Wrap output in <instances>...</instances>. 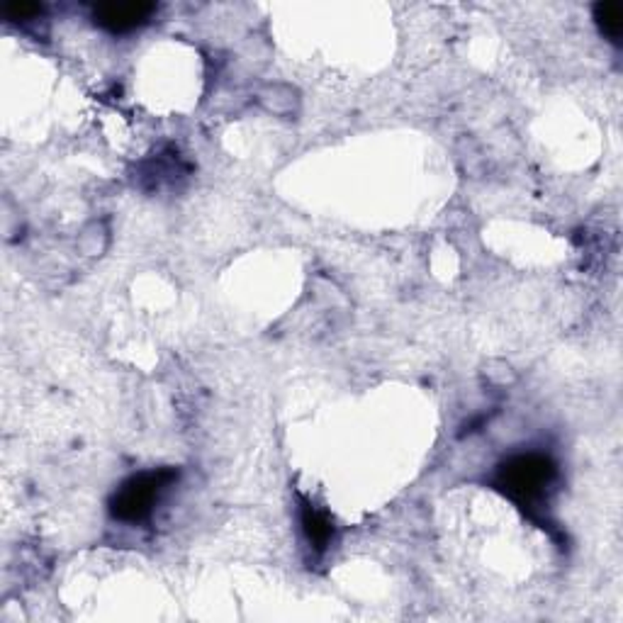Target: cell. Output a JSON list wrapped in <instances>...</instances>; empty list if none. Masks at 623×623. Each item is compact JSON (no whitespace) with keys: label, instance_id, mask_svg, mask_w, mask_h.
I'll list each match as a JSON object with an SVG mask.
<instances>
[{"label":"cell","instance_id":"6da1fadb","mask_svg":"<svg viewBox=\"0 0 623 623\" xmlns=\"http://www.w3.org/2000/svg\"><path fill=\"white\" fill-rule=\"evenodd\" d=\"M555 482V465L551 458L529 453V456H514L500 468L497 485L507 497L531 509L545 500L548 487Z\"/></svg>","mask_w":623,"mask_h":623},{"label":"cell","instance_id":"7a4b0ae2","mask_svg":"<svg viewBox=\"0 0 623 623\" xmlns=\"http://www.w3.org/2000/svg\"><path fill=\"white\" fill-rule=\"evenodd\" d=\"M178 480V472L161 468V470L142 472L134 475L127 482L120 485L112 502H110V512L117 522L137 523L144 522L146 516L152 514L153 504L159 502L166 487H171Z\"/></svg>","mask_w":623,"mask_h":623},{"label":"cell","instance_id":"3957f363","mask_svg":"<svg viewBox=\"0 0 623 623\" xmlns=\"http://www.w3.org/2000/svg\"><path fill=\"white\" fill-rule=\"evenodd\" d=\"M156 5L153 3H142V0H132V3H102L95 7V22L110 32H132V29L142 27L153 15Z\"/></svg>","mask_w":623,"mask_h":623},{"label":"cell","instance_id":"277c9868","mask_svg":"<svg viewBox=\"0 0 623 623\" xmlns=\"http://www.w3.org/2000/svg\"><path fill=\"white\" fill-rule=\"evenodd\" d=\"M302 529H305V536L317 551H326L333 538V526L329 522V516L324 512H319L317 507L305 504L302 507Z\"/></svg>","mask_w":623,"mask_h":623},{"label":"cell","instance_id":"5b68a950","mask_svg":"<svg viewBox=\"0 0 623 623\" xmlns=\"http://www.w3.org/2000/svg\"><path fill=\"white\" fill-rule=\"evenodd\" d=\"M595 20L604 35L609 37L611 42H621L623 35V13L617 3H599L595 7Z\"/></svg>","mask_w":623,"mask_h":623},{"label":"cell","instance_id":"8992f818","mask_svg":"<svg viewBox=\"0 0 623 623\" xmlns=\"http://www.w3.org/2000/svg\"><path fill=\"white\" fill-rule=\"evenodd\" d=\"M261 102L266 105L269 112H276V115H288L295 110V90L288 86H269L261 93Z\"/></svg>","mask_w":623,"mask_h":623},{"label":"cell","instance_id":"52a82bcc","mask_svg":"<svg viewBox=\"0 0 623 623\" xmlns=\"http://www.w3.org/2000/svg\"><path fill=\"white\" fill-rule=\"evenodd\" d=\"M3 15L10 22H27L37 17V15H42V5L27 3V0H10V3L3 5Z\"/></svg>","mask_w":623,"mask_h":623}]
</instances>
